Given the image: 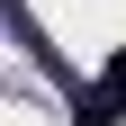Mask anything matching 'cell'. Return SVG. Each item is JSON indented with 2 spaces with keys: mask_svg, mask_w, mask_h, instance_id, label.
Wrapping results in <instances>:
<instances>
[{
  "mask_svg": "<svg viewBox=\"0 0 126 126\" xmlns=\"http://www.w3.org/2000/svg\"><path fill=\"white\" fill-rule=\"evenodd\" d=\"M117 108H126V54L108 63V72L81 90V99H72V117H81V126H117Z\"/></svg>",
  "mask_w": 126,
  "mask_h": 126,
  "instance_id": "cell-1",
  "label": "cell"
}]
</instances>
